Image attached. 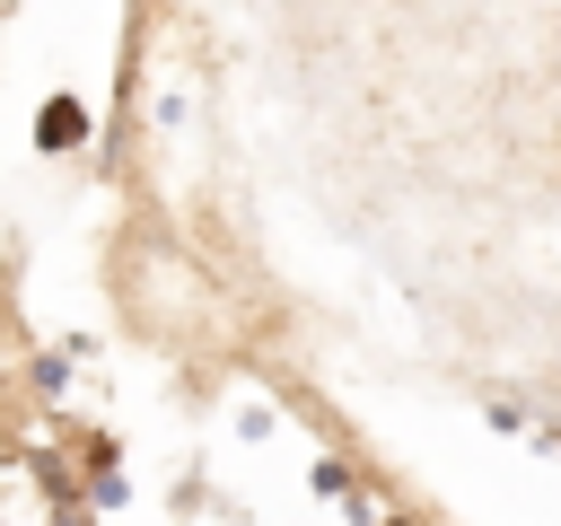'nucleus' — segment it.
<instances>
[{
  "label": "nucleus",
  "instance_id": "obj_1",
  "mask_svg": "<svg viewBox=\"0 0 561 526\" xmlns=\"http://www.w3.org/2000/svg\"><path fill=\"white\" fill-rule=\"evenodd\" d=\"M79 132H88V114H79V105H70V96H53V105H44V114H35V140H44V149H70V140H79Z\"/></svg>",
  "mask_w": 561,
  "mask_h": 526
}]
</instances>
